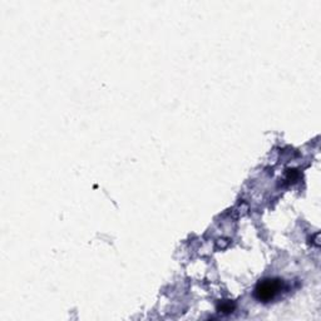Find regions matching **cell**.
Wrapping results in <instances>:
<instances>
[{
	"mask_svg": "<svg viewBox=\"0 0 321 321\" xmlns=\"http://www.w3.org/2000/svg\"><path fill=\"white\" fill-rule=\"evenodd\" d=\"M281 290H282V281L277 278H266L256 285L253 295L260 302H270L281 293Z\"/></svg>",
	"mask_w": 321,
	"mask_h": 321,
	"instance_id": "obj_1",
	"label": "cell"
},
{
	"mask_svg": "<svg viewBox=\"0 0 321 321\" xmlns=\"http://www.w3.org/2000/svg\"><path fill=\"white\" fill-rule=\"evenodd\" d=\"M233 309H235V305L231 304L229 301H225V302H222V304H221V306L218 307V310H220V311H222V313H225V314L232 313Z\"/></svg>",
	"mask_w": 321,
	"mask_h": 321,
	"instance_id": "obj_2",
	"label": "cell"
}]
</instances>
